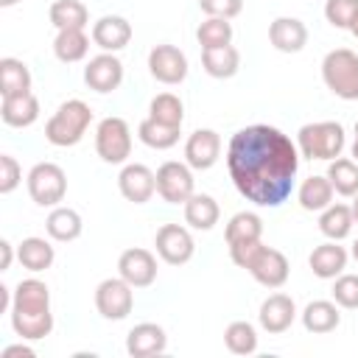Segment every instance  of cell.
Segmentation results:
<instances>
[{"label": "cell", "instance_id": "1", "mask_svg": "<svg viewBox=\"0 0 358 358\" xmlns=\"http://www.w3.org/2000/svg\"><path fill=\"white\" fill-rule=\"evenodd\" d=\"M227 171L238 193L257 207H280L299 171V148L268 123L238 129L227 145Z\"/></svg>", "mask_w": 358, "mask_h": 358}, {"label": "cell", "instance_id": "2", "mask_svg": "<svg viewBox=\"0 0 358 358\" xmlns=\"http://www.w3.org/2000/svg\"><path fill=\"white\" fill-rule=\"evenodd\" d=\"M11 327L22 341H39L50 336L53 330V313H50V288L36 280H20L11 299Z\"/></svg>", "mask_w": 358, "mask_h": 358}, {"label": "cell", "instance_id": "3", "mask_svg": "<svg viewBox=\"0 0 358 358\" xmlns=\"http://www.w3.org/2000/svg\"><path fill=\"white\" fill-rule=\"evenodd\" d=\"M92 123V109L78 101V98H70L64 101L45 123V140L56 148H70L76 143L84 140L87 129Z\"/></svg>", "mask_w": 358, "mask_h": 358}, {"label": "cell", "instance_id": "4", "mask_svg": "<svg viewBox=\"0 0 358 358\" xmlns=\"http://www.w3.org/2000/svg\"><path fill=\"white\" fill-rule=\"evenodd\" d=\"M344 126L336 120H319V123H305L296 131V148L299 157L305 159H336L344 151Z\"/></svg>", "mask_w": 358, "mask_h": 358}, {"label": "cell", "instance_id": "5", "mask_svg": "<svg viewBox=\"0 0 358 358\" xmlns=\"http://www.w3.org/2000/svg\"><path fill=\"white\" fill-rule=\"evenodd\" d=\"M322 78L327 90L341 101H358V53L336 48L322 59Z\"/></svg>", "mask_w": 358, "mask_h": 358}, {"label": "cell", "instance_id": "6", "mask_svg": "<svg viewBox=\"0 0 358 358\" xmlns=\"http://www.w3.org/2000/svg\"><path fill=\"white\" fill-rule=\"evenodd\" d=\"M95 151L109 165H123L131 154V129L123 117H103L95 129Z\"/></svg>", "mask_w": 358, "mask_h": 358}, {"label": "cell", "instance_id": "7", "mask_svg": "<svg viewBox=\"0 0 358 358\" xmlns=\"http://www.w3.org/2000/svg\"><path fill=\"white\" fill-rule=\"evenodd\" d=\"M67 193V176L56 162H36L28 171V196L39 207H59Z\"/></svg>", "mask_w": 358, "mask_h": 358}, {"label": "cell", "instance_id": "8", "mask_svg": "<svg viewBox=\"0 0 358 358\" xmlns=\"http://www.w3.org/2000/svg\"><path fill=\"white\" fill-rule=\"evenodd\" d=\"M95 308L103 319L120 322L134 308V288L123 277H109V280L98 282V288H95Z\"/></svg>", "mask_w": 358, "mask_h": 358}, {"label": "cell", "instance_id": "9", "mask_svg": "<svg viewBox=\"0 0 358 358\" xmlns=\"http://www.w3.org/2000/svg\"><path fill=\"white\" fill-rule=\"evenodd\" d=\"M157 193L168 204H185L193 190V168L187 162H162L157 168Z\"/></svg>", "mask_w": 358, "mask_h": 358}, {"label": "cell", "instance_id": "10", "mask_svg": "<svg viewBox=\"0 0 358 358\" xmlns=\"http://www.w3.org/2000/svg\"><path fill=\"white\" fill-rule=\"evenodd\" d=\"M148 73L159 84H182L187 78V56L176 45H154L148 53Z\"/></svg>", "mask_w": 358, "mask_h": 358}, {"label": "cell", "instance_id": "11", "mask_svg": "<svg viewBox=\"0 0 358 358\" xmlns=\"http://www.w3.org/2000/svg\"><path fill=\"white\" fill-rule=\"evenodd\" d=\"M154 246H157V255L171 263V266H182L193 257L196 252V243H193V235L179 227V224H162L157 229V238H154Z\"/></svg>", "mask_w": 358, "mask_h": 358}, {"label": "cell", "instance_id": "12", "mask_svg": "<svg viewBox=\"0 0 358 358\" xmlns=\"http://www.w3.org/2000/svg\"><path fill=\"white\" fill-rule=\"evenodd\" d=\"M246 271H249L260 285H266V288H280V285H285V280H288V274H291V266H288V257H285L280 249L260 246Z\"/></svg>", "mask_w": 358, "mask_h": 358}, {"label": "cell", "instance_id": "13", "mask_svg": "<svg viewBox=\"0 0 358 358\" xmlns=\"http://www.w3.org/2000/svg\"><path fill=\"white\" fill-rule=\"evenodd\" d=\"M117 187L126 201L145 204L157 193V173L143 162H126L123 171L117 173Z\"/></svg>", "mask_w": 358, "mask_h": 358}, {"label": "cell", "instance_id": "14", "mask_svg": "<svg viewBox=\"0 0 358 358\" xmlns=\"http://www.w3.org/2000/svg\"><path fill=\"white\" fill-rule=\"evenodd\" d=\"M123 81V62L115 53H98L84 67V84L95 92H112Z\"/></svg>", "mask_w": 358, "mask_h": 358}, {"label": "cell", "instance_id": "15", "mask_svg": "<svg viewBox=\"0 0 358 358\" xmlns=\"http://www.w3.org/2000/svg\"><path fill=\"white\" fill-rule=\"evenodd\" d=\"M117 274L131 285V288H145L157 280V257L148 249H126L117 257Z\"/></svg>", "mask_w": 358, "mask_h": 358}, {"label": "cell", "instance_id": "16", "mask_svg": "<svg viewBox=\"0 0 358 358\" xmlns=\"http://www.w3.org/2000/svg\"><path fill=\"white\" fill-rule=\"evenodd\" d=\"M221 157V137L213 129H196L185 143V162L193 171H207Z\"/></svg>", "mask_w": 358, "mask_h": 358}, {"label": "cell", "instance_id": "17", "mask_svg": "<svg viewBox=\"0 0 358 358\" xmlns=\"http://www.w3.org/2000/svg\"><path fill=\"white\" fill-rule=\"evenodd\" d=\"M168 347V336L159 324L154 322H143V324H134L126 336V352L131 358H151V355H159L165 352Z\"/></svg>", "mask_w": 358, "mask_h": 358}, {"label": "cell", "instance_id": "18", "mask_svg": "<svg viewBox=\"0 0 358 358\" xmlns=\"http://www.w3.org/2000/svg\"><path fill=\"white\" fill-rule=\"evenodd\" d=\"M257 319H260V327L266 333H274V336L285 333L296 319V305L288 294H271L268 299H263Z\"/></svg>", "mask_w": 358, "mask_h": 358}, {"label": "cell", "instance_id": "19", "mask_svg": "<svg viewBox=\"0 0 358 358\" xmlns=\"http://www.w3.org/2000/svg\"><path fill=\"white\" fill-rule=\"evenodd\" d=\"M92 42L106 50V53H117L131 42V25L126 17L117 14H106L92 25Z\"/></svg>", "mask_w": 358, "mask_h": 358}, {"label": "cell", "instance_id": "20", "mask_svg": "<svg viewBox=\"0 0 358 358\" xmlns=\"http://www.w3.org/2000/svg\"><path fill=\"white\" fill-rule=\"evenodd\" d=\"M268 42L280 53H299L308 45V28L296 17H277L268 25Z\"/></svg>", "mask_w": 358, "mask_h": 358}, {"label": "cell", "instance_id": "21", "mask_svg": "<svg viewBox=\"0 0 358 358\" xmlns=\"http://www.w3.org/2000/svg\"><path fill=\"white\" fill-rule=\"evenodd\" d=\"M0 117L11 129H28L39 117V101L34 92H20V95H6L0 101Z\"/></svg>", "mask_w": 358, "mask_h": 358}, {"label": "cell", "instance_id": "22", "mask_svg": "<svg viewBox=\"0 0 358 358\" xmlns=\"http://www.w3.org/2000/svg\"><path fill=\"white\" fill-rule=\"evenodd\" d=\"M347 249L338 246V241H327V243H319L310 257H308V266L310 271L319 277V280H336L344 268H347Z\"/></svg>", "mask_w": 358, "mask_h": 358}, {"label": "cell", "instance_id": "23", "mask_svg": "<svg viewBox=\"0 0 358 358\" xmlns=\"http://www.w3.org/2000/svg\"><path fill=\"white\" fill-rule=\"evenodd\" d=\"M341 322L338 305L330 299H313L302 310V324L308 333H333Z\"/></svg>", "mask_w": 358, "mask_h": 358}, {"label": "cell", "instance_id": "24", "mask_svg": "<svg viewBox=\"0 0 358 358\" xmlns=\"http://www.w3.org/2000/svg\"><path fill=\"white\" fill-rule=\"evenodd\" d=\"M201 64H204V73L213 76V78H232L241 67V53L232 45L204 48L201 50Z\"/></svg>", "mask_w": 358, "mask_h": 358}, {"label": "cell", "instance_id": "25", "mask_svg": "<svg viewBox=\"0 0 358 358\" xmlns=\"http://www.w3.org/2000/svg\"><path fill=\"white\" fill-rule=\"evenodd\" d=\"M45 229H48V235L53 238V241H59V243H70V241H76L78 235H81V229H84V221H81V215L73 210V207H53L50 210V215H48V221H45Z\"/></svg>", "mask_w": 358, "mask_h": 358}, {"label": "cell", "instance_id": "26", "mask_svg": "<svg viewBox=\"0 0 358 358\" xmlns=\"http://www.w3.org/2000/svg\"><path fill=\"white\" fill-rule=\"evenodd\" d=\"M333 185L327 176H308L299 190H296V199H299V207L308 210V213H322L324 207L333 204Z\"/></svg>", "mask_w": 358, "mask_h": 358}, {"label": "cell", "instance_id": "27", "mask_svg": "<svg viewBox=\"0 0 358 358\" xmlns=\"http://www.w3.org/2000/svg\"><path fill=\"white\" fill-rule=\"evenodd\" d=\"M218 215H221L218 201H215L213 196H207V193H193V196L185 201V221H187L193 229H201V232L213 229V227L218 224Z\"/></svg>", "mask_w": 358, "mask_h": 358}, {"label": "cell", "instance_id": "28", "mask_svg": "<svg viewBox=\"0 0 358 358\" xmlns=\"http://www.w3.org/2000/svg\"><path fill=\"white\" fill-rule=\"evenodd\" d=\"M53 257H56L53 246H50L45 238H36V235L22 238V243L17 246V260L22 263V268H28V271H34V274L50 268V266H53Z\"/></svg>", "mask_w": 358, "mask_h": 358}, {"label": "cell", "instance_id": "29", "mask_svg": "<svg viewBox=\"0 0 358 358\" xmlns=\"http://www.w3.org/2000/svg\"><path fill=\"white\" fill-rule=\"evenodd\" d=\"M355 227V218H352V207L347 204H330L322 210L319 215V229L327 241H344Z\"/></svg>", "mask_w": 358, "mask_h": 358}, {"label": "cell", "instance_id": "30", "mask_svg": "<svg viewBox=\"0 0 358 358\" xmlns=\"http://www.w3.org/2000/svg\"><path fill=\"white\" fill-rule=\"evenodd\" d=\"M90 50V39L84 34V28H64L56 34L53 39V53L59 62L64 64H73V62H81Z\"/></svg>", "mask_w": 358, "mask_h": 358}, {"label": "cell", "instance_id": "31", "mask_svg": "<svg viewBox=\"0 0 358 358\" xmlns=\"http://www.w3.org/2000/svg\"><path fill=\"white\" fill-rule=\"evenodd\" d=\"M20 92H31V70L25 62L20 59H0V95H20Z\"/></svg>", "mask_w": 358, "mask_h": 358}, {"label": "cell", "instance_id": "32", "mask_svg": "<svg viewBox=\"0 0 358 358\" xmlns=\"http://www.w3.org/2000/svg\"><path fill=\"white\" fill-rule=\"evenodd\" d=\"M324 176L330 179V185H333V190H336L338 196L352 199V196L358 193V162H355V159H350V157H336V159H330V168H327Z\"/></svg>", "mask_w": 358, "mask_h": 358}, {"label": "cell", "instance_id": "33", "mask_svg": "<svg viewBox=\"0 0 358 358\" xmlns=\"http://www.w3.org/2000/svg\"><path fill=\"white\" fill-rule=\"evenodd\" d=\"M137 137L143 145H148L154 151H165V148H173L179 143V126H165L154 117H145L137 126Z\"/></svg>", "mask_w": 358, "mask_h": 358}, {"label": "cell", "instance_id": "34", "mask_svg": "<svg viewBox=\"0 0 358 358\" xmlns=\"http://www.w3.org/2000/svg\"><path fill=\"white\" fill-rule=\"evenodd\" d=\"M263 238V221L257 213H235L229 221H227V229H224V241L227 246L229 243H238V241H260Z\"/></svg>", "mask_w": 358, "mask_h": 358}, {"label": "cell", "instance_id": "35", "mask_svg": "<svg viewBox=\"0 0 358 358\" xmlns=\"http://www.w3.org/2000/svg\"><path fill=\"white\" fill-rule=\"evenodd\" d=\"M50 22L56 25V31L64 28H87L90 22V11L81 0H56L50 6Z\"/></svg>", "mask_w": 358, "mask_h": 358}, {"label": "cell", "instance_id": "36", "mask_svg": "<svg viewBox=\"0 0 358 358\" xmlns=\"http://www.w3.org/2000/svg\"><path fill=\"white\" fill-rule=\"evenodd\" d=\"M148 117L165 123V126H179L182 129V120H185V106L182 101L173 95V92H159L151 98V106H148Z\"/></svg>", "mask_w": 358, "mask_h": 358}, {"label": "cell", "instance_id": "37", "mask_svg": "<svg viewBox=\"0 0 358 358\" xmlns=\"http://www.w3.org/2000/svg\"><path fill=\"white\" fill-rule=\"evenodd\" d=\"M224 344L232 355H252L257 350V330L249 322H232L224 330Z\"/></svg>", "mask_w": 358, "mask_h": 358}, {"label": "cell", "instance_id": "38", "mask_svg": "<svg viewBox=\"0 0 358 358\" xmlns=\"http://www.w3.org/2000/svg\"><path fill=\"white\" fill-rule=\"evenodd\" d=\"M196 39L204 48H221V45H232V25L229 20L221 17H207L199 28H196Z\"/></svg>", "mask_w": 358, "mask_h": 358}, {"label": "cell", "instance_id": "39", "mask_svg": "<svg viewBox=\"0 0 358 358\" xmlns=\"http://www.w3.org/2000/svg\"><path fill=\"white\" fill-rule=\"evenodd\" d=\"M333 302L338 308H347V310H355L358 308V274H338L336 282H333Z\"/></svg>", "mask_w": 358, "mask_h": 358}, {"label": "cell", "instance_id": "40", "mask_svg": "<svg viewBox=\"0 0 358 358\" xmlns=\"http://www.w3.org/2000/svg\"><path fill=\"white\" fill-rule=\"evenodd\" d=\"M355 14H358V0H327V3H324V20H327L333 28L350 31Z\"/></svg>", "mask_w": 358, "mask_h": 358}, {"label": "cell", "instance_id": "41", "mask_svg": "<svg viewBox=\"0 0 358 358\" xmlns=\"http://www.w3.org/2000/svg\"><path fill=\"white\" fill-rule=\"evenodd\" d=\"M22 182V168L11 154H0V193H11L17 190V185Z\"/></svg>", "mask_w": 358, "mask_h": 358}, {"label": "cell", "instance_id": "42", "mask_svg": "<svg viewBox=\"0 0 358 358\" xmlns=\"http://www.w3.org/2000/svg\"><path fill=\"white\" fill-rule=\"evenodd\" d=\"M199 8L207 17H221V20H232L243 11V0H199Z\"/></svg>", "mask_w": 358, "mask_h": 358}, {"label": "cell", "instance_id": "43", "mask_svg": "<svg viewBox=\"0 0 358 358\" xmlns=\"http://www.w3.org/2000/svg\"><path fill=\"white\" fill-rule=\"evenodd\" d=\"M260 246H263L260 241H238V243H229V257H232L235 266L249 268V263H252V257L257 255Z\"/></svg>", "mask_w": 358, "mask_h": 358}, {"label": "cell", "instance_id": "44", "mask_svg": "<svg viewBox=\"0 0 358 358\" xmlns=\"http://www.w3.org/2000/svg\"><path fill=\"white\" fill-rule=\"evenodd\" d=\"M11 260H14V246L11 241H0V271H8L11 268Z\"/></svg>", "mask_w": 358, "mask_h": 358}, {"label": "cell", "instance_id": "45", "mask_svg": "<svg viewBox=\"0 0 358 358\" xmlns=\"http://www.w3.org/2000/svg\"><path fill=\"white\" fill-rule=\"evenodd\" d=\"M17 355H22V358H34V350H31L28 344H11V347L3 350V358H17Z\"/></svg>", "mask_w": 358, "mask_h": 358}, {"label": "cell", "instance_id": "46", "mask_svg": "<svg viewBox=\"0 0 358 358\" xmlns=\"http://www.w3.org/2000/svg\"><path fill=\"white\" fill-rule=\"evenodd\" d=\"M352 159L358 162V120H355V140H352Z\"/></svg>", "mask_w": 358, "mask_h": 358}, {"label": "cell", "instance_id": "47", "mask_svg": "<svg viewBox=\"0 0 358 358\" xmlns=\"http://www.w3.org/2000/svg\"><path fill=\"white\" fill-rule=\"evenodd\" d=\"M350 207H352V218H355V224H358V193L352 196V204H350Z\"/></svg>", "mask_w": 358, "mask_h": 358}, {"label": "cell", "instance_id": "48", "mask_svg": "<svg viewBox=\"0 0 358 358\" xmlns=\"http://www.w3.org/2000/svg\"><path fill=\"white\" fill-rule=\"evenodd\" d=\"M350 34L358 39V14H355V20H352V25H350Z\"/></svg>", "mask_w": 358, "mask_h": 358}, {"label": "cell", "instance_id": "49", "mask_svg": "<svg viewBox=\"0 0 358 358\" xmlns=\"http://www.w3.org/2000/svg\"><path fill=\"white\" fill-rule=\"evenodd\" d=\"M14 3H20V0H0V6H3V8H8V6H14Z\"/></svg>", "mask_w": 358, "mask_h": 358}, {"label": "cell", "instance_id": "50", "mask_svg": "<svg viewBox=\"0 0 358 358\" xmlns=\"http://www.w3.org/2000/svg\"><path fill=\"white\" fill-rule=\"evenodd\" d=\"M352 257L358 260V238H355V243H352Z\"/></svg>", "mask_w": 358, "mask_h": 358}]
</instances>
